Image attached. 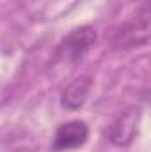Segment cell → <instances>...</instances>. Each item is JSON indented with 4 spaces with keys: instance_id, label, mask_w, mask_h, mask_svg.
Listing matches in <instances>:
<instances>
[{
    "instance_id": "1",
    "label": "cell",
    "mask_w": 151,
    "mask_h": 152,
    "mask_svg": "<svg viewBox=\"0 0 151 152\" xmlns=\"http://www.w3.org/2000/svg\"><path fill=\"white\" fill-rule=\"evenodd\" d=\"M87 136H89V129L84 122H80V120L66 122L55 131L52 149L55 152L73 151V149L82 147L87 142Z\"/></svg>"
},
{
    "instance_id": "2",
    "label": "cell",
    "mask_w": 151,
    "mask_h": 152,
    "mask_svg": "<svg viewBox=\"0 0 151 152\" xmlns=\"http://www.w3.org/2000/svg\"><path fill=\"white\" fill-rule=\"evenodd\" d=\"M137 122H139V112L135 110H128L123 115H119L107 129L109 140L117 147H126L137 133Z\"/></svg>"
},
{
    "instance_id": "3",
    "label": "cell",
    "mask_w": 151,
    "mask_h": 152,
    "mask_svg": "<svg viewBox=\"0 0 151 152\" xmlns=\"http://www.w3.org/2000/svg\"><path fill=\"white\" fill-rule=\"evenodd\" d=\"M96 42V30L93 27H80L73 30L62 44V51L68 58L76 60L80 58L93 44Z\"/></svg>"
},
{
    "instance_id": "4",
    "label": "cell",
    "mask_w": 151,
    "mask_h": 152,
    "mask_svg": "<svg viewBox=\"0 0 151 152\" xmlns=\"http://www.w3.org/2000/svg\"><path fill=\"white\" fill-rule=\"evenodd\" d=\"M91 78L89 76H80L76 78L75 81H71L64 94H62V106L68 108V110H78L84 106L87 96H89V90H91Z\"/></svg>"
}]
</instances>
